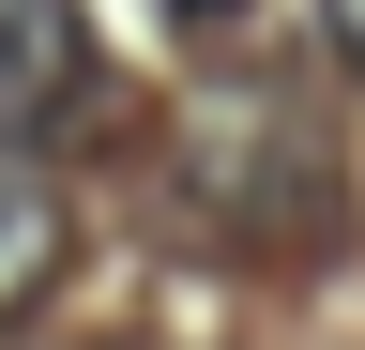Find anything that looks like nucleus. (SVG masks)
<instances>
[{
	"instance_id": "1",
	"label": "nucleus",
	"mask_w": 365,
	"mask_h": 350,
	"mask_svg": "<svg viewBox=\"0 0 365 350\" xmlns=\"http://www.w3.org/2000/svg\"><path fill=\"white\" fill-rule=\"evenodd\" d=\"M182 213L228 229V244H259V259H319L350 229V168H335V138L289 92H244V107L182 122Z\"/></svg>"
},
{
	"instance_id": "2",
	"label": "nucleus",
	"mask_w": 365,
	"mask_h": 350,
	"mask_svg": "<svg viewBox=\"0 0 365 350\" xmlns=\"http://www.w3.org/2000/svg\"><path fill=\"white\" fill-rule=\"evenodd\" d=\"M91 107V16L76 0H0V153L76 138Z\"/></svg>"
},
{
	"instance_id": "3",
	"label": "nucleus",
	"mask_w": 365,
	"mask_h": 350,
	"mask_svg": "<svg viewBox=\"0 0 365 350\" xmlns=\"http://www.w3.org/2000/svg\"><path fill=\"white\" fill-rule=\"evenodd\" d=\"M46 274H61V198H46L31 168L0 153V320H16V304H31Z\"/></svg>"
},
{
	"instance_id": "4",
	"label": "nucleus",
	"mask_w": 365,
	"mask_h": 350,
	"mask_svg": "<svg viewBox=\"0 0 365 350\" xmlns=\"http://www.w3.org/2000/svg\"><path fill=\"white\" fill-rule=\"evenodd\" d=\"M168 16H182V31H244V0H168Z\"/></svg>"
},
{
	"instance_id": "5",
	"label": "nucleus",
	"mask_w": 365,
	"mask_h": 350,
	"mask_svg": "<svg viewBox=\"0 0 365 350\" xmlns=\"http://www.w3.org/2000/svg\"><path fill=\"white\" fill-rule=\"evenodd\" d=\"M319 16H335V46H350V61H365V0H319Z\"/></svg>"
}]
</instances>
